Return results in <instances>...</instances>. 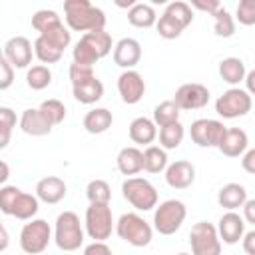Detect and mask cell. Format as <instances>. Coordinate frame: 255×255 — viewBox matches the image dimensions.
<instances>
[{
	"mask_svg": "<svg viewBox=\"0 0 255 255\" xmlns=\"http://www.w3.org/2000/svg\"><path fill=\"white\" fill-rule=\"evenodd\" d=\"M118 92L124 104H137L145 94V82L141 74L135 70H124L118 78Z\"/></svg>",
	"mask_w": 255,
	"mask_h": 255,
	"instance_id": "13",
	"label": "cell"
},
{
	"mask_svg": "<svg viewBox=\"0 0 255 255\" xmlns=\"http://www.w3.org/2000/svg\"><path fill=\"white\" fill-rule=\"evenodd\" d=\"M12 84H14V68L0 52V90H8Z\"/></svg>",
	"mask_w": 255,
	"mask_h": 255,
	"instance_id": "45",
	"label": "cell"
},
{
	"mask_svg": "<svg viewBox=\"0 0 255 255\" xmlns=\"http://www.w3.org/2000/svg\"><path fill=\"white\" fill-rule=\"evenodd\" d=\"M189 8H197V10L207 12V14H211V16H213V14L221 8V4H219L217 0H193Z\"/></svg>",
	"mask_w": 255,
	"mask_h": 255,
	"instance_id": "46",
	"label": "cell"
},
{
	"mask_svg": "<svg viewBox=\"0 0 255 255\" xmlns=\"http://www.w3.org/2000/svg\"><path fill=\"white\" fill-rule=\"evenodd\" d=\"M243 251L247 253V255H255V231L251 229V231H247V233H243Z\"/></svg>",
	"mask_w": 255,
	"mask_h": 255,
	"instance_id": "49",
	"label": "cell"
},
{
	"mask_svg": "<svg viewBox=\"0 0 255 255\" xmlns=\"http://www.w3.org/2000/svg\"><path fill=\"white\" fill-rule=\"evenodd\" d=\"M8 243H10V237H8V231H6L4 227H0V253H2V251H6V247H8Z\"/></svg>",
	"mask_w": 255,
	"mask_h": 255,
	"instance_id": "52",
	"label": "cell"
},
{
	"mask_svg": "<svg viewBox=\"0 0 255 255\" xmlns=\"http://www.w3.org/2000/svg\"><path fill=\"white\" fill-rule=\"evenodd\" d=\"M72 58H74V64H80V66H90V68H94V64L100 60L98 56H96V52L86 44V42H78L76 46H74V52H72Z\"/></svg>",
	"mask_w": 255,
	"mask_h": 255,
	"instance_id": "41",
	"label": "cell"
},
{
	"mask_svg": "<svg viewBox=\"0 0 255 255\" xmlns=\"http://www.w3.org/2000/svg\"><path fill=\"white\" fill-rule=\"evenodd\" d=\"M122 195L137 211H149L157 205V189L143 177H128L122 183Z\"/></svg>",
	"mask_w": 255,
	"mask_h": 255,
	"instance_id": "6",
	"label": "cell"
},
{
	"mask_svg": "<svg viewBox=\"0 0 255 255\" xmlns=\"http://www.w3.org/2000/svg\"><path fill=\"white\" fill-rule=\"evenodd\" d=\"M247 201V189L241 183H225L219 191H217V203L221 207H225L227 211H235L237 207H241Z\"/></svg>",
	"mask_w": 255,
	"mask_h": 255,
	"instance_id": "22",
	"label": "cell"
},
{
	"mask_svg": "<svg viewBox=\"0 0 255 255\" xmlns=\"http://www.w3.org/2000/svg\"><path fill=\"white\" fill-rule=\"evenodd\" d=\"M54 241L62 251H76L84 245V229L80 225V217L74 211H62L56 217Z\"/></svg>",
	"mask_w": 255,
	"mask_h": 255,
	"instance_id": "3",
	"label": "cell"
},
{
	"mask_svg": "<svg viewBox=\"0 0 255 255\" xmlns=\"http://www.w3.org/2000/svg\"><path fill=\"white\" fill-rule=\"evenodd\" d=\"M141 155H143V169L147 173H161L167 167V153L157 145H147L145 151H141Z\"/></svg>",
	"mask_w": 255,
	"mask_h": 255,
	"instance_id": "30",
	"label": "cell"
},
{
	"mask_svg": "<svg viewBox=\"0 0 255 255\" xmlns=\"http://www.w3.org/2000/svg\"><path fill=\"white\" fill-rule=\"evenodd\" d=\"M34 54H36V58H38L42 64H56V62H60V58H62L64 52L56 50V48L50 46L44 38L38 36V38L34 40Z\"/></svg>",
	"mask_w": 255,
	"mask_h": 255,
	"instance_id": "39",
	"label": "cell"
},
{
	"mask_svg": "<svg viewBox=\"0 0 255 255\" xmlns=\"http://www.w3.org/2000/svg\"><path fill=\"white\" fill-rule=\"evenodd\" d=\"M84 255H114V253H112V249L104 241H94V243L86 245Z\"/></svg>",
	"mask_w": 255,
	"mask_h": 255,
	"instance_id": "47",
	"label": "cell"
},
{
	"mask_svg": "<svg viewBox=\"0 0 255 255\" xmlns=\"http://www.w3.org/2000/svg\"><path fill=\"white\" fill-rule=\"evenodd\" d=\"M68 74H70L72 86H78V84H82V82H86V80H90V78L96 76V74H94V68H90V66H80V64H72L70 70H68Z\"/></svg>",
	"mask_w": 255,
	"mask_h": 255,
	"instance_id": "44",
	"label": "cell"
},
{
	"mask_svg": "<svg viewBox=\"0 0 255 255\" xmlns=\"http://www.w3.org/2000/svg\"><path fill=\"white\" fill-rule=\"evenodd\" d=\"M66 181L58 175H46L42 177L38 183H36V197L38 201H44V203H60L64 197H66Z\"/></svg>",
	"mask_w": 255,
	"mask_h": 255,
	"instance_id": "17",
	"label": "cell"
},
{
	"mask_svg": "<svg viewBox=\"0 0 255 255\" xmlns=\"http://www.w3.org/2000/svg\"><path fill=\"white\" fill-rule=\"evenodd\" d=\"M155 28H157V34H159L161 38H165V40H175V38H179L181 32H183V28H181L173 18H169L167 14H161V16H159V20L155 22Z\"/></svg>",
	"mask_w": 255,
	"mask_h": 255,
	"instance_id": "40",
	"label": "cell"
},
{
	"mask_svg": "<svg viewBox=\"0 0 255 255\" xmlns=\"http://www.w3.org/2000/svg\"><path fill=\"white\" fill-rule=\"evenodd\" d=\"M84 129L88 133H104L112 128L114 116L108 108H94L84 116Z\"/></svg>",
	"mask_w": 255,
	"mask_h": 255,
	"instance_id": "25",
	"label": "cell"
},
{
	"mask_svg": "<svg viewBox=\"0 0 255 255\" xmlns=\"http://www.w3.org/2000/svg\"><path fill=\"white\" fill-rule=\"evenodd\" d=\"M20 129L32 137H42L52 131V126L46 122V118L38 112V108H28L20 116Z\"/></svg>",
	"mask_w": 255,
	"mask_h": 255,
	"instance_id": "20",
	"label": "cell"
},
{
	"mask_svg": "<svg viewBox=\"0 0 255 255\" xmlns=\"http://www.w3.org/2000/svg\"><path fill=\"white\" fill-rule=\"evenodd\" d=\"M225 126L219 120H209V118H199L191 124L189 128V135L191 141L197 143L199 147H217L223 133H225Z\"/></svg>",
	"mask_w": 255,
	"mask_h": 255,
	"instance_id": "11",
	"label": "cell"
},
{
	"mask_svg": "<svg viewBox=\"0 0 255 255\" xmlns=\"http://www.w3.org/2000/svg\"><path fill=\"white\" fill-rule=\"evenodd\" d=\"M82 42H86L98 58H106L112 52V36L106 30H94V32H86L82 38Z\"/></svg>",
	"mask_w": 255,
	"mask_h": 255,
	"instance_id": "29",
	"label": "cell"
},
{
	"mask_svg": "<svg viewBox=\"0 0 255 255\" xmlns=\"http://www.w3.org/2000/svg\"><path fill=\"white\" fill-rule=\"evenodd\" d=\"M165 183L173 189H187L195 181V167L191 161L177 159L169 163L165 169Z\"/></svg>",
	"mask_w": 255,
	"mask_h": 255,
	"instance_id": "15",
	"label": "cell"
},
{
	"mask_svg": "<svg viewBox=\"0 0 255 255\" xmlns=\"http://www.w3.org/2000/svg\"><path fill=\"white\" fill-rule=\"evenodd\" d=\"M141 60V46L135 38H122L114 46V62L124 70H133Z\"/></svg>",
	"mask_w": 255,
	"mask_h": 255,
	"instance_id": "18",
	"label": "cell"
},
{
	"mask_svg": "<svg viewBox=\"0 0 255 255\" xmlns=\"http://www.w3.org/2000/svg\"><path fill=\"white\" fill-rule=\"evenodd\" d=\"M177 255H189V253H177Z\"/></svg>",
	"mask_w": 255,
	"mask_h": 255,
	"instance_id": "54",
	"label": "cell"
},
{
	"mask_svg": "<svg viewBox=\"0 0 255 255\" xmlns=\"http://www.w3.org/2000/svg\"><path fill=\"white\" fill-rule=\"evenodd\" d=\"M58 22H62L60 16H58V12H56V10H48V8L38 10V12L32 16V28L38 30V32H44L46 28H50V26H54V24H58Z\"/></svg>",
	"mask_w": 255,
	"mask_h": 255,
	"instance_id": "42",
	"label": "cell"
},
{
	"mask_svg": "<svg viewBox=\"0 0 255 255\" xmlns=\"http://www.w3.org/2000/svg\"><path fill=\"white\" fill-rule=\"evenodd\" d=\"M155 135H157V128H155L153 120H149L145 116H139L129 124V139L133 143L149 145L155 139Z\"/></svg>",
	"mask_w": 255,
	"mask_h": 255,
	"instance_id": "24",
	"label": "cell"
},
{
	"mask_svg": "<svg viewBox=\"0 0 255 255\" xmlns=\"http://www.w3.org/2000/svg\"><path fill=\"white\" fill-rule=\"evenodd\" d=\"M187 217V209L185 203L179 199H165L163 203L155 205L153 211V229L159 235H173L175 231H179V227L183 225Z\"/></svg>",
	"mask_w": 255,
	"mask_h": 255,
	"instance_id": "4",
	"label": "cell"
},
{
	"mask_svg": "<svg viewBox=\"0 0 255 255\" xmlns=\"http://www.w3.org/2000/svg\"><path fill=\"white\" fill-rule=\"evenodd\" d=\"M173 102L177 104L179 110H199V108H205L207 106V102H209V90L203 84L187 82V84H181L175 90Z\"/></svg>",
	"mask_w": 255,
	"mask_h": 255,
	"instance_id": "12",
	"label": "cell"
},
{
	"mask_svg": "<svg viewBox=\"0 0 255 255\" xmlns=\"http://www.w3.org/2000/svg\"><path fill=\"white\" fill-rule=\"evenodd\" d=\"M86 195L90 199V203H110L112 199V189L108 185V181L104 179H92L86 187Z\"/></svg>",
	"mask_w": 255,
	"mask_h": 255,
	"instance_id": "38",
	"label": "cell"
},
{
	"mask_svg": "<svg viewBox=\"0 0 255 255\" xmlns=\"http://www.w3.org/2000/svg\"><path fill=\"white\" fill-rule=\"evenodd\" d=\"M116 233L120 235V239L133 247H145L153 237L151 225L137 213H124L116 223Z\"/></svg>",
	"mask_w": 255,
	"mask_h": 255,
	"instance_id": "5",
	"label": "cell"
},
{
	"mask_svg": "<svg viewBox=\"0 0 255 255\" xmlns=\"http://www.w3.org/2000/svg\"><path fill=\"white\" fill-rule=\"evenodd\" d=\"M215 229H217L219 241H223L227 245H235L243 237V233H245V221H243V217L239 213L227 211V213L221 215L219 225Z\"/></svg>",
	"mask_w": 255,
	"mask_h": 255,
	"instance_id": "16",
	"label": "cell"
},
{
	"mask_svg": "<svg viewBox=\"0 0 255 255\" xmlns=\"http://www.w3.org/2000/svg\"><path fill=\"white\" fill-rule=\"evenodd\" d=\"M64 18L70 30L76 32H94L106 28V14L102 8L90 4L88 0H66Z\"/></svg>",
	"mask_w": 255,
	"mask_h": 255,
	"instance_id": "1",
	"label": "cell"
},
{
	"mask_svg": "<svg viewBox=\"0 0 255 255\" xmlns=\"http://www.w3.org/2000/svg\"><path fill=\"white\" fill-rule=\"evenodd\" d=\"M247 147H249V137L247 131L241 128H227L217 145V149L227 157H239L245 153Z\"/></svg>",
	"mask_w": 255,
	"mask_h": 255,
	"instance_id": "19",
	"label": "cell"
},
{
	"mask_svg": "<svg viewBox=\"0 0 255 255\" xmlns=\"http://www.w3.org/2000/svg\"><path fill=\"white\" fill-rule=\"evenodd\" d=\"M237 20L243 26H253L255 24V0H241L237 4Z\"/></svg>",
	"mask_w": 255,
	"mask_h": 255,
	"instance_id": "43",
	"label": "cell"
},
{
	"mask_svg": "<svg viewBox=\"0 0 255 255\" xmlns=\"http://www.w3.org/2000/svg\"><path fill=\"white\" fill-rule=\"evenodd\" d=\"M245 74H247V68H245V62L241 58H233L231 56V58H223L219 62V76L229 86L241 84Z\"/></svg>",
	"mask_w": 255,
	"mask_h": 255,
	"instance_id": "26",
	"label": "cell"
},
{
	"mask_svg": "<svg viewBox=\"0 0 255 255\" xmlns=\"http://www.w3.org/2000/svg\"><path fill=\"white\" fill-rule=\"evenodd\" d=\"M40 38H44L50 46H54L60 52H64L70 46V42H72V34H70V30L62 22H58V24L46 28L44 32H40Z\"/></svg>",
	"mask_w": 255,
	"mask_h": 255,
	"instance_id": "28",
	"label": "cell"
},
{
	"mask_svg": "<svg viewBox=\"0 0 255 255\" xmlns=\"http://www.w3.org/2000/svg\"><path fill=\"white\" fill-rule=\"evenodd\" d=\"M183 135H185V129H183L181 122H173V124L161 126L159 128V145H161V149L179 147V143L183 141Z\"/></svg>",
	"mask_w": 255,
	"mask_h": 255,
	"instance_id": "31",
	"label": "cell"
},
{
	"mask_svg": "<svg viewBox=\"0 0 255 255\" xmlns=\"http://www.w3.org/2000/svg\"><path fill=\"white\" fill-rule=\"evenodd\" d=\"M253 100L251 94H247L241 88H229L227 92H223L217 102H215V112L223 118V120H233V118H241L247 116L251 112Z\"/></svg>",
	"mask_w": 255,
	"mask_h": 255,
	"instance_id": "9",
	"label": "cell"
},
{
	"mask_svg": "<svg viewBox=\"0 0 255 255\" xmlns=\"http://www.w3.org/2000/svg\"><path fill=\"white\" fill-rule=\"evenodd\" d=\"M116 163H118V169L124 173V175H135L143 169V155H141V149H137L135 145H126L120 149L118 157H116Z\"/></svg>",
	"mask_w": 255,
	"mask_h": 255,
	"instance_id": "21",
	"label": "cell"
},
{
	"mask_svg": "<svg viewBox=\"0 0 255 255\" xmlns=\"http://www.w3.org/2000/svg\"><path fill=\"white\" fill-rule=\"evenodd\" d=\"M191 255H221V241L213 223L197 221L189 231Z\"/></svg>",
	"mask_w": 255,
	"mask_h": 255,
	"instance_id": "10",
	"label": "cell"
},
{
	"mask_svg": "<svg viewBox=\"0 0 255 255\" xmlns=\"http://www.w3.org/2000/svg\"><path fill=\"white\" fill-rule=\"evenodd\" d=\"M14 128H16V112L12 108L0 106V149H4L10 143Z\"/></svg>",
	"mask_w": 255,
	"mask_h": 255,
	"instance_id": "37",
	"label": "cell"
},
{
	"mask_svg": "<svg viewBox=\"0 0 255 255\" xmlns=\"http://www.w3.org/2000/svg\"><path fill=\"white\" fill-rule=\"evenodd\" d=\"M241 207H243V221L255 223V199H247Z\"/></svg>",
	"mask_w": 255,
	"mask_h": 255,
	"instance_id": "50",
	"label": "cell"
},
{
	"mask_svg": "<svg viewBox=\"0 0 255 255\" xmlns=\"http://www.w3.org/2000/svg\"><path fill=\"white\" fill-rule=\"evenodd\" d=\"M38 112L46 118V122H48L52 128H54V126H58V124H62V122H64V118H66V106H64L60 100H56V98L44 100V102L40 104Z\"/></svg>",
	"mask_w": 255,
	"mask_h": 255,
	"instance_id": "34",
	"label": "cell"
},
{
	"mask_svg": "<svg viewBox=\"0 0 255 255\" xmlns=\"http://www.w3.org/2000/svg\"><path fill=\"white\" fill-rule=\"evenodd\" d=\"M40 255H42V253H40Z\"/></svg>",
	"mask_w": 255,
	"mask_h": 255,
	"instance_id": "56",
	"label": "cell"
},
{
	"mask_svg": "<svg viewBox=\"0 0 255 255\" xmlns=\"http://www.w3.org/2000/svg\"><path fill=\"white\" fill-rule=\"evenodd\" d=\"M241 167L247 171V173H255V149H245L243 153V159H241Z\"/></svg>",
	"mask_w": 255,
	"mask_h": 255,
	"instance_id": "48",
	"label": "cell"
},
{
	"mask_svg": "<svg viewBox=\"0 0 255 255\" xmlns=\"http://www.w3.org/2000/svg\"><path fill=\"white\" fill-rule=\"evenodd\" d=\"M213 32L219 38H231L235 34V20L223 6L213 14Z\"/></svg>",
	"mask_w": 255,
	"mask_h": 255,
	"instance_id": "36",
	"label": "cell"
},
{
	"mask_svg": "<svg viewBox=\"0 0 255 255\" xmlns=\"http://www.w3.org/2000/svg\"><path fill=\"white\" fill-rule=\"evenodd\" d=\"M72 94H74V98L80 104L92 106V104H96V102L102 100V96H104V84H102V80H98L94 76V78H90V80H86V82H82L78 86H72Z\"/></svg>",
	"mask_w": 255,
	"mask_h": 255,
	"instance_id": "23",
	"label": "cell"
},
{
	"mask_svg": "<svg viewBox=\"0 0 255 255\" xmlns=\"http://www.w3.org/2000/svg\"><path fill=\"white\" fill-rule=\"evenodd\" d=\"M128 22L135 28H151L157 22L155 10L145 4V2H135L129 10H128Z\"/></svg>",
	"mask_w": 255,
	"mask_h": 255,
	"instance_id": "27",
	"label": "cell"
},
{
	"mask_svg": "<svg viewBox=\"0 0 255 255\" xmlns=\"http://www.w3.org/2000/svg\"><path fill=\"white\" fill-rule=\"evenodd\" d=\"M243 80L247 82V90H245V92H247V94H251V92H253V80H255V72H247Z\"/></svg>",
	"mask_w": 255,
	"mask_h": 255,
	"instance_id": "53",
	"label": "cell"
},
{
	"mask_svg": "<svg viewBox=\"0 0 255 255\" xmlns=\"http://www.w3.org/2000/svg\"><path fill=\"white\" fill-rule=\"evenodd\" d=\"M52 239V229L46 219H30L20 231V247L28 255H40L46 251Z\"/></svg>",
	"mask_w": 255,
	"mask_h": 255,
	"instance_id": "7",
	"label": "cell"
},
{
	"mask_svg": "<svg viewBox=\"0 0 255 255\" xmlns=\"http://www.w3.org/2000/svg\"><path fill=\"white\" fill-rule=\"evenodd\" d=\"M173 122H179V108L173 100H165V102H159L155 108H153V124L155 126H167V124H173Z\"/></svg>",
	"mask_w": 255,
	"mask_h": 255,
	"instance_id": "33",
	"label": "cell"
},
{
	"mask_svg": "<svg viewBox=\"0 0 255 255\" xmlns=\"http://www.w3.org/2000/svg\"><path fill=\"white\" fill-rule=\"evenodd\" d=\"M26 84H28V88H32L36 92L48 88L52 84V72H50V68L44 66V64H36L32 68H28V72H26Z\"/></svg>",
	"mask_w": 255,
	"mask_h": 255,
	"instance_id": "32",
	"label": "cell"
},
{
	"mask_svg": "<svg viewBox=\"0 0 255 255\" xmlns=\"http://www.w3.org/2000/svg\"><path fill=\"white\" fill-rule=\"evenodd\" d=\"M163 14H167L169 18H173L183 30L193 22V10L189 8L187 2H181V0L169 2V4L165 6V12H163Z\"/></svg>",
	"mask_w": 255,
	"mask_h": 255,
	"instance_id": "35",
	"label": "cell"
},
{
	"mask_svg": "<svg viewBox=\"0 0 255 255\" xmlns=\"http://www.w3.org/2000/svg\"><path fill=\"white\" fill-rule=\"evenodd\" d=\"M8 177H10V167H8V163H6V161H2V159H0V185H2V183H6V181H8Z\"/></svg>",
	"mask_w": 255,
	"mask_h": 255,
	"instance_id": "51",
	"label": "cell"
},
{
	"mask_svg": "<svg viewBox=\"0 0 255 255\" xmlns=\"http://www.w3.org/2000/svg\"><path fill=\"white\" fill-rule=\"evenodd\" d=\"M40 209L38 197L32 193L22 191L16 185H2L0 187V211L12 215L22 221H30Z\"/></svg>",
	"mask_w": 255,
	"mask_h": 255,
	"instance_id": "2",
	"label": "cell"
},
{
	"mask_svg": "<svg viewBox=\"0 0 255 255\" xmlns=\"http://www.w3.org/2000/svg\"><path fill=\"white\" fill-rule=\"evenodd\" d=\"M86 233L94 241H106L114 229V217L110 203H90L86 209Z\"/></svg>",
	"mask_w": 255,
	"mask_h": 255,
	"instance_id": "8",
	"label": "cell"
},
{
	"mask_svg": "<svg viewBox=\"0 0 255 255\" xmlns=\"http://www.w3.org/2000/svg\"><path fill=\"white\" fill-rule=\"evenodd\" d=\"M0 227H4V225H2V223H0Z\"/></svg>",
	"mask_w": 255,
	"mask_h": 255,
	"instance_id": "55",
	"label": "cell"
},
{
	"mask_svg": "<svg viewBox=\"0 0 255 255\" xmlns=\"http://www.w3.org/2000/svg\"><path fill=\"white\" fill-rule=\"evenodd\" d=\"M2 54L12 68H28L32 62V42L26 36H14L4 44Z\"/></svg>",
	"mask_w": 255,
	"mask_h": 255,
	"instance_id": "14",
	"label": "cell"
}]
</instances>
